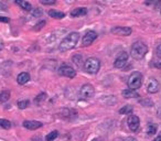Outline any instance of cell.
<instances>
[{
  "mask_svg": "<svg viewBox=\"0 0 161 141\" xmlns=\"http://www.w3.org/2000/svg\"><path fill=\"white\" fill-rule=\"evenodd\" d=\"M78 39H80V34L77 32H72L70 34H67L60 43V51L65 52V51L74 49L78 42Z\"/></svg>",
  "mask_w": 161,
  "mask_h": 141,
  "instance_id": "obj_1",
  "label": "cell"
},
{
  "mask_svg": "<svg viewBox=\"0 0 161 141\" xmlns=\"http://www.w3.org/2000/svg\"><path fill=\"white\" fill-rule=\"evenodd\" d=\"M147 52H148V46L144 42L138 41V42H135L131 46L130 55L135 60H142L146 56Z\"/></svg>",
  "mask_w": 161,
  "mask_h": 141,
  "instance_id": "obj_2",
  "label": "cell"
},
{
  "mask_svg": "<svg viewBox=\"0 0 161 141\" xmlns=\"http://www.w3.org/2000/svg\"><path fill=\"white\" fill-rule=\"evenodd\" d=\"M101 68V62L96 57H88L84 62V70L88 74H96Z\"/></svg>",
  "mask_w": 161,
  "mask_h": 141,
  "instance_id": "obj_3",
  "label": "cell"
},
{
  "mask_svg": "<svg viewBox=\"0 0 161 141\" xmlns=\"http://www.w3.org/2000/svg\"><path fill=\"white\" fill-rule=\"evenodd\" d=\"M141 84H142V75H141V73H139V72L131 73L129 78H128V87H129V89L137 91L138 88H140Z\"/></svg>",
  "mask_w": 161,
  "mask_h": 141,
  "instance_id": "obj_4",
  "label": "cell"
},
{
  "mask_svg": "<svg viewBox=\"0 0 161 141\" xmlns=\"http://www.w3.org/2000/svg\"><path fill=\"white\" fill-rule=\"evenodd\" d=\"M128 57H129V55H128L127 52H121L120 54L117 56L115 62H114V66H115L116 68H123L127 64Z\"/></svg>",
  "mask_w": 161,
  "mask_h": 141,
  "instance_id": "obj_5",
  "label": "cell"
},
{
  "mask_svg": "<svg viewBox=\"0 0 161 141\" xmlns=\"http://www.w3.org/2000/svg\"><path fill=\"white\" fill-rule=\"evenodd\" d=\"M59 74L62 76H65V77H69V78H74L76 76V72L70 65H62L59 68Z\"/></svg>",
  "mask_w": 161,
  "mask_h": 141,
  "instance_id": "obj_6",
  "label": "cell"
},
{
  "mask_svg": "<svg viewBox=\"0 0 161 141\" xmlns=\"http://www.w3.org/2000/svg\"><path fill=\"white\" fill-rule=\"evenodd\" d=\"M97 38V33L94 32V31H88L86 32V34L83 36L82 39V46H88L91 45L92 43L96 40Z\"/></svg>",
  "mask_w": 161,
  "mask_h": 141,
  "instance_id": "obj_7",
  "label": "cell"
},
{
  "mask_svg": "<svg viewBox=\"0 0 161 141\" xmlns=\"http://www.w3.org/2000/svg\"><path fill=\"white\" fill-rule=\"evenodd\" d=\"M94 93H95V89H94V87H93L91 84H85V85H83L80 91V97L86 98V99H87V98H91L92 96L94 95Z\"/></svg>",
  "mask_w": 161,
  "mask_h": 141,
  "instance_id": "obj_8",
  "label": "cell"
},
{
  "mask_svg": "<svg viewBox=\"0 0 161 141\" xmlns=\"http://www.w3.org/2000/svg\"><path fill=\"white\" fill-rule=\"evenodd\" d=\"M113 34L121 35V36H128L131 34V29L128 27H114L111 30Z\"/></svg>",
  "mask_w": 161,
  "mask_h": 141,
  "instance_id": "obj_9",
  "label": "cell"
},
{
  "mask_svg": "<svg viewBox=\"0 0 161 141\" xmlns=\"http://www.w3.org/2000/svg\"><path fill=\"white\" fill-rule=\"evenodd\" d=\"M128 127L131 131H137L139 129V126H140V119L139 117H137L136 115H130L129 118H128Z\"/></svg>",
  "mask_w": 161,
  "mask_h": 141,
  "instance_id": "obj_10",
  "label": "cell"
},
{
  "mask_svg": "<svg viewBox=\"0 0 161 141\" xmlns=\"http://www.w3.org/2000/svg\"><path fill=\"white\" fill-rule=\"evenodd\" d=\"M160 89V84L156 78H150L147 84V91L150 94H156Z\"/></svg>",
  "mask_w": 161,
  "mask_h": 141,
  "instance_id": "obj_11",
  "label": "cell"
},
{
  "mask_svg": "<svg viewBox=\"0 0 161 141\" xmlns=\"http://www.w3.org/2000/svg\"><path fill=\"white\" fill-rule=\"evenodd\" d=\"M43 126V124L40 122V121L36 120H25L23 121V127L29 129V130H36L41 127Z\"/></svg>",
  "mask_w": 161,
  "mask_h": 141,
  "instance_id": "obj_12",
  "label": "cell"
},
{
  "mask_svg": "<svg viewBox=\"0 0 161 141\" xmlns=\"http://www.w3.org/2000/svg\"><path fill=\"white\" fill-rule=\"evenodd\" d=\"M30 81V75H29V73H27V72H22L20 73L18 77H17V82H18V84H20V85H23L25 83H28V82Z\"/></svg>",
  "mask_w": 161,
  "mask_h": 141,
  "instance_id": "obj_13",
  "label": "cell"
},
{
  "mask_svg": "<svg viewBox=\"0 0 161 141\" xmlns=\"http://www.w3.org/2000/svg\"><path fill=\"white\" fill-rule=\"evenodd\" d=\"M87 13V9L86 8H76L74 10L71 12V15L73 18H76V17H80V15H85Z\"/></svg>",
  "mask_w": 161,
  "mask_h": 141,
  "instance_id": "obj_14",
  "label": "cell"
},
{
  "mask_svg": "<svg viewBox=\"0 0 161 141\" xmlns=\"http://www.w3.org/2000/svg\"><path fill=\"white\" fill-rule=\"evenodd\" d=\"M49 15H50L51 18H54V19H63L64 17H65V13L64 12H61V11H57V10H50L49 12Z\"/></svg>",
  "mask_w": 161,
  "mask_h": 141,
  "instance_id": "obj_15",
  "label": "cell"
},
{
  "mask_svg": "<svg viewBox=\"0 0 161 141\" xmlns=\"http://www.w3.org/2000/svg\"><path fill=\"white\" fill-rule=\"evenodd\" d=\"M123 96L125 97V98H135V97H139V95L136 93V91H132V89H125V91H123Z\"/></svg>",
  "mask_w": 161,
  "mask_h": 141,
  "instance_id": "obj_16",
  "label": "cell"
},
{
  "mask_svg": "<svg viewBox=\"0 0 161 141\" xmlns=\"http://www.w3.org/2000/svg\"><path fill=\"white\" fill-rule=\"evenodd\" d=\"M15 3L17 5H19L23 9V10H25V11H31L32 10V6H31V3L30 2H28V1H15Z\"/></svg>",
  "mask_w": 161,
  "mask_h": 141,
  "instance_id": "obj_17",
  "label": "cell"
},
{
  "mask_svg": "<svg viewBox=\"0 0 161 141\" xmlns=\"http://www.w3.org/2000/svg\"><path fill=\"white\" fill-rule=\"evenodd\" d=\"M157 133V126L156 125H152V124H149L147 126V135L148 136H153Z\"/></svg>",
  "mask_w": 161,
  "mask_h": 141,
  "instance_id": "obj_18",
  "label": "cell"
},
{
  "mask_svg": "<svg viewBox=\"0 0 161 141\" xmlns=\"http://www.w3.org/2000/svg\"><path fill=\"white\" fill-rule=\"evenodd\" d=\"M10 98V91H2L0 93V101L1 103H5V101H8Z\"/></svg>",
  "mask_w": 161,
  "mask_h": 141,
  "instance_id": "obj_19",
  "label": "cell"
},
{
  "mask_svg": "<svg viewBox=\"0 0 161 141\" xmlns=\"http://www.w3.org/2000/svg\"><path fill=\"white\" fill-rule=\"evenodd\" d=\"M131 112H132V107L129 105L124 106L119 110V114H121V115H128V114H131Z\"/></svg>",
  "mask_w": 161,
  "mask_h": 141,
  "instance_id": "obj_20",
  "label": "cell"
},
{
  "mask_svg": "<svg viewBox=\"0 0 161 141\" xmlns=\"http://www.w3.org/2000/svg\"><path fill=\"white\" fill-rule=\"evenodd\" d=\"M59 136V132L56 130L54 131H52V132H50L48 136L46 137V141H53V140H55L56 139V137Z\"/></svg>",
  "mask_w": 161,
  "mask_h": 141,
  "instance_id": "obj_21",
  "label": "cell"
},
{
  "mask_svg": "<svg viewBox=\"0 0 161 141\" xmlns=\"http://www.w3.org/2000/svg\"><path fill=\"white\" fill-rule=\"evenodd\" d=\"M72 60H73V62H74L78 67H80V66L83 65V57L80 55H74L72 57Z\"/></svg>",
  "mask_w": 161,
  "mask_h": 141,
  "instance_id": "obj_22",
  "label": "cell"
},
{
  "mask_svg": "<svg viewBox=\"0 0 161 141\" xmlns=\"http://www.w3.org/2000/svg\"><path fill=\"white\" fill-rule=\"evenodd\" d=\"M0 127H2L4 129H10L11 122L7 119H0Z\"/></svg>",
  "mask_w": 161,
  "mask_h": 141,
  "instance_id": "obj_23",
  "label": "cell"
},
{
  "mask_svg": "<svg viewBox=\"0 0 161 141\" xmlns=\"http://www.w3.org/2000/svg\"><path fill=\"white\" fill-rule=\"evenodd\" d=\"M46 93H41L40 95H38L35 97L34 103L35 104H40V103H42V101H46Z\"/></svg>",
  "mask_w": 161,
  "mask_h": 141,
  "instance_id": "obj_24",
  "label": "cell"
},
{
  "mask_svg": "<svg viewBox=\"0 0 161 141\" xmlns=\"http://www.w3.org/2000/svg\"><path fill=\"white\" fill-rule=\"evenodd\" d=\"M29 104H30V101H28V99L20 101H18V107H19L20 109H24V108H27V107L29 106Z\"/></svg>",
  "mask_w": 161,
  "mask_h": 141,
  "instance_id": "obj_25",
  "label": "cell"
},
{
  "mask_svg": "<svg viewBox=\"0 0 161 141\" xmlns=\"http://www.w3.org/2000/svg\"><path fill=\"white\" fill-rule=\"evenodd\" d=\"M46 25V21H41V22H39L38 24H35V27H34V30L35 31H38V30H41L43 27Z\"/></svg>",
  "mask_w": 161,
  "mask_h": 141,
  "instance_id": "obj_26",
  "label": "cell"
},
{
  "mask_svg": "<svg viewBox=\"0 0 161 141\" xmlns=\"http://www.w3.org/2000/svg\"><path fill=\"white\" fill-rule=\"evenodd\" d=\"M32 15H33V17H40L42 15V10L39 9V8H36V9H34V10L32 11Z\"/></svg>",
  "mask_w": 161,
  "mask_h": 141,
  "instance_id": "obj_27",
  "label": "cell"
},
{
  "mask_svg": "<svg viewBox=\"0 0 161 141\" xmlns=\"http://www.w3.org/2000/svg\"><path fill=\"white\" fill-rule=\"evenodd\" d=\"M41 3H43V5H54L55 0H41Z\"/></svg>",
  "mask_w": 161,
  "mask_h": 141,
  "instance_id": "obj_28",
  "label": "cell"
},
{
  "mask_svg": "<svg viewBox=\"0 0 161 141\" xmlns=\"http://www.w3.org/2000/svg\"><path fill=\"white\" fill-rule=\"evenodd\" d=\"M10 19L8 18V17H1L0 15V22H4V23H7V22H9Z\"/></svg>",
  "mask_w": 161,
  "mask_h": 141,
  "instance_id": "obj_29",
  "label": "cell"
},
{
  "mask_svg": "<svg viewBox=\"0 0 161 141\" xmlns=\"http://www.w3.org/2000/svg\"><path fill=\"white\" fill-rule=\"evenodd\" d=\"M156 52H157V55H158L161 59V44H159V45H158Z\"/></svg>",
  "mask_w": 161,
  "mask_h": 141,
  "instance_id": "obj_30",
  "label": "cell"
},
{
  "mask_svg": "<svg viewBox=\"0 0 161 141\" xmlns=\"http://www.w3.org/2000/svg\"><path fill=\"white\" fill-rule=\"evenodd\" d=\"M0 10L1 11H6L7 10V6L5 3H2V2H0Z\"/></svg>",
  "mask_w": 161,
  "mask_h": 141,
  "instance_id": "obj_31",
  "label": "cell"
},
{
  "mask_svg": "<svg viewBox=\"0 0 161 141\" xmlns=\"http://www.w3.org/2000/svg\"><path fill=\"white\" fill-rule=\"evenodd\" d=\"M124 141H138V140H137L136 138H134V137H127Z\"/></svg>",
  "mask_w": 161,
  "mask_h": 141,
  "instance_id": "obj_32",
  "label": "cell"
},
{
  "mask_svg": "<svg viewBox=\"0 0 161 141\" xmlns=\"http://www.w3.org/2000/svg\"><path fill=\"white\" fill-rule=\"evenodd\" d=\"M155 66L158 67V68H161V61H159V62H155Z\"/></svg>",
  "mask_w": 161,
  "mask_h": 141,
  "instance_id": "obj_33",
  "label": "cell"
},
{
  "mask_svg": "<svg viewBox=\"0 0 161 141\" xmlns=\"http://www.w3.org/2000/svg\"><path fill=\"white\" fill-rule=\"evenodd\" d=\"M92 141H103V139L102 138H95V139H93Z\"/></svg>",
  "mask_w": 161,
  "mask_h": 141,
  "instance_id": "obj_34",
  "label": "cell"
},
{
  "mask_svg": "<svg viewBox=\"0 0 161 141\" xmlns=\"http://www.w3.org/2000/svg\"><path fill=\"white\" fill-rule=\"evenodd\" d=\"M153 141H161V136L160 137H157V138Z\"/></svg>",
  "mask_w": 161,
  "mask_h": 141,
  "instance_id": "obj_35",
  "label": "cell"
},
{
  "mask_svg": "<svg viewBox=\"0 0 161 141\" xmlns=\"http://www.w3.org/2000/svg\"><path fill=\"white\" fill-rule=\"evenodd\" d=\"M158 115H159V117L161 118V108L159 109V112H158Z\"/></svg>",
  "mask_w": 161,
  "mask_h": 141,
  "instance_id": "obj_36",
  "label": "cell"
},
{
  "mask_svg": "<svg viewBox=\"0 0 161 141\" xmlns=\"http://www.w3.org/2000/svg\"><path fill=\"white\" fill-rule=\"evenodd\" d=\"M160 12H161V11H160Z\"/></svg>",
  "mask_w": 161,
  "mask_h": 141,
  "instance_id": "obj_37",
  "label": "cell"
}]
</instances>
